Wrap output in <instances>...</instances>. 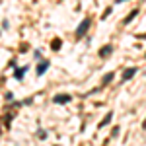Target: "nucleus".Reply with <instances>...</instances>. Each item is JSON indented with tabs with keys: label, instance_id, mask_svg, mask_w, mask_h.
Segmentation results:
<instances>
[{
	"label": "nucleus",
	"instance_id": "1",
	"mask_svg": "<svg viewBox=\"0 0 146 146\" xmlns=\"http://www.w3.org/2000/svg\"><path fill=\"white\" fill-rule=\"evenodd\" d=\"M90 23H92V20L90 18H84L82 22H80V25H78V29H76V35L78 37H82V35L88 31V27H90Z\"/></svg>",
	"mask_w": 146,
	"mask_h": 146
},
{
	"label": "nucleus",
	"instance_id": "2",
	"mask_svg": "<svg viewBox=\"0 0 146 146\" xmlns=\"http://www.w3.org/2000/svg\"><path fill=\"white\" fill-rule=\"evenodd\" d=\"M53 101H55V103H68V101H70V96H68V94H58V96L53 98Z\"/></svg>",
	"mask_w": 146,
	"mask_h": 146
},
{
	"label": "nucleus",
	"instance_id": "3",
	"mask_svg": "<svg viewBox=\"0 0 146 146\" xmlns=\"http://www.w3.org/2000/svg\"><path fill=\"white\" fill-rule=\"evenodd\" d=\"M113 53V45H105L103 49H100V56L101 58H105V56H109Z\"/></svg>",
	"mask_w": 146,
	"mask_h": 146
},
{
	"label": "nucleus",
	"instance_id": "4",
	"mask_svg": "<svg viewBox=\"0 0 146 146\" xmlns=\"http://www.w3.org/2000/svg\"><path fill=\"white\" fill-rule=\"evenodd\" d=\"M47 68H49V60H41V62L37 64V76H41Z\"/></svg>",
	"mask_w": 146,
	"mask_h": 146
},
{
	"label": "nucleus",
	"instance_id": "5",
	"mask_svg": "<svg viewBox=\"0 0 146 146\" xmlns=\"http://www.w3.org/2000/svg\"><path fill=\"white\" fill-rule=\"evenodd\" d=\"M135 74H136V68H135V66H133V68H127V70L123 72V80H129V78H133Z\"/></svg>",
	"mask_w": 146,
	"mask_h": 146
},
{
	"label": "nucleus",
	"instance_id": "6",
	"mask_svg": "<svg viewBox=\"0 0 146 146\" xmlns=\"http://www.w3.org/2000/svg\"><path fill=\"white\" fill-rule=\"evenodd\" d=\"M25 70H27V66H22V68H16V72H14V76L18 80H22L23 78V74H25Z\"/></svg>",
	"mask_w": 146,
	"mask_h": 146
},
{
	"label": "nucleus",
	"instance_id": "7",
	"mask_svg": "<svg viewBox=\"0 0 146 146\" xmlns=\"http://www.w3.org/2000/svg\"><path fill=\"white\" fill-rule=\"evenodd\" d=\"M111 117H113V113L109 111V113H107V115H105V119H103V121H101V123H100V129H103L105 125H109V121H111Z\"/></svg>",
	"mask_w": 146,
	"mask_h": 146
},
{
	"label": "nucleus",
	"instance_id": "8",
	"mask_svg": "<svg viewBox=\"0 0 146 146\" xmlns=\"http://www.w3.org/2000/svg\"><path fill=\"white\" fill-rule=\"evenodd\" d=\"M136 14H138V10H133L127 18H125V23H131V20H135V18H136Z\"/></svg>",
	"mask_w": 146,
	"mask_h": 146
},
{
	"label": "nucleus",
	"instance_id": "9",
	"mask_svg": "<svg viewBox=\"0 0 146 146\" xmlns=\"http://www.w3.org/2000/svg\"><path fill=\"white\" fill-rule=\"evenodd\" d=\"M51 47H53L55 51H58V49H60V39H53V43H51Z\"/></svg>",
	"mask_w": 146,
	"mask_h": 146
},
{
	"label": "nucleus",
	"instance_id": "10",
	"mask_svg": "<svg viewBox=\"0 0 146 146\" xmlns=\"http://www.w3.org/2000/svg\"><path fill=\"white\" fill-rule=\"evenodd\" d=\"M111 78H113L111 72H109V74H105V78H103V86H105V84H109V82H111Z\"/></svg>",
	"mask_w": 146,
	"mask_h": 146
},
{
	"label": "nucleus",
	"instance_id": "11",
	"mask_svg": "<svg viewBox=\"0 0 146 146\" xmlns=\"http://www.w3.org/2000/svg\"><path fill=\"white\" fill-rule=\"evenodd\" d=\"M140 37H142V39H146V33H142V35H140Z\"/></svg>",
	"mask_w": 146,
	"mask_h": 146
},
{
	"label": "nucleus",
	"instance_id": "12",
	"mask_svg": "<svg viewBox=\"0 0 146 146\" xmlns=\"http://www.w3.org/2000/svg\"><path fill=\"white\" fill-rule=\"evenodd\" d=\"M119 2H127V0H117V4H119Z\"/></svg>",
	"mask_w": 146,
	"mask_h": 146
}]
</instances>
